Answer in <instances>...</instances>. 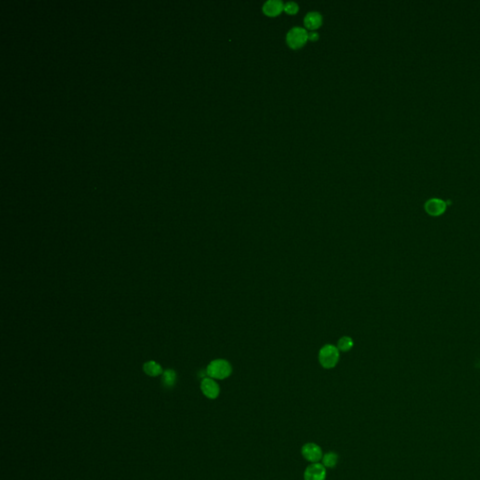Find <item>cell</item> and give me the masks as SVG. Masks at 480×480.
<instances>
[{"label":"cell","mask_w":480,"mask_h":480,"mask_svg":"<svg viewBox=\"0 0 480 480\" xmlns=\"http://www.w3.org/2000/svg\"><path fill=\"white\" fill-rule=\"evenodd\" d=\"M232 374V366L225 359L213 360L206 368V375L208 377L218 380L228 378Z\"/></svg>","instance_id":"obj_1"},{"label":"cell","mask_w":480,"mask_h":480,"mask_svg":"<svg viewBox=\"0 0 480 480\" xmlns=\"http://www.w3.org/2000/svg\"><path fill=\"white\" fill-rule=\"evenodd\" d=\"M339 359V351L338 347L326 344L323 346L319 351V362L321 366L325 369H332L335 367Z\"/></svg>","instance_id":"obj_2"},{"label":"cell","mask_w":480,"mask_h":480,"mask_svg":"<svg viewBox=\"0 0 480 480\" xmlns=\"http://www.w3.org/2000/svg\"><path fill=\"white\" fill-rule=\"evenodd\" d=\"M309 40L308 32L302 28H294L291 29L286 36V42L292 49H299Z\"/></svg>","instance_id":"obj_3"},{"label":"cell","mask_w":480,"mask_h":480,"mask_svg":"<svg viewBox=\"0 0 480 480\" xmlns=\"http://www.w3.org/2000/svg\"><path fill=\"white\" fill-rule=\"evenodd\" d=\"M301 454L304 459L311 463H317L322 460L324 456L321 446L315 443H307L301 448Z\"/></svg>","instance_id":"obj_4"},{"label":"cell","mask_w":480,"mask_h":480,"mask_svg":"<svg viewBox=\"0 0 480 480\" xmlns=\"http://www.w3.org/2000/svg\"><path fill=\"white\" fill-rule=\"evenodd\" d=\"M326 468L322 463H311L304 472V480H325Z\"/></svg>","instance_id":"obj_5"},{"label":"cell","mask_w":480,"mask_h":480,"mask_svg":"<svg viewBox=\"0 0 480 480\" xmlns=\"http://www.w3.org/2000/svg\"><path fill=\"white\" fill-rule=\"evenodd\" d=\"M201 390H202L203 394L210 400L217 399L219 397V392H220V389H219L218 383L210 377H205L202 380V382H201Z\"/></svg>","instance_id":"obj_6"},{"label":"cell","mask_w":480,"mask_h":480,"mask_svg":"<svg viewBox=\"0 0 480 480\" xmlns=\"http://www.w3.org/2000/svg\"><path fill=\"white\" fill-rule=\"evenodd\" d=\"M445 209H446V204L445 201L438 198H431L425 204V210L429 215L433 217L442 215L445 211Z\"/></svg>","instance_id":"obj_7"},{"label":"cell","mask_w":480,"mask_h":480,"mask_svg":"<svg viewBox=\"0 0 480 480\" xmlns=\"http://www.w3.org/2000/svg\"><path fill=\"white\" fill-rule=\"evenodd\" d=\"M284 4L280 0H269L263 6V12L268 16H277L283 12Z\"/></svg>","instance_id":"obj_8"},{"label":"cell","mask_w":480,"mask_h":480,"mask_svg":"<svg viewBox=\"0 0 480 480\" xmlns=\"http://www.w3.org/2000/svg\"><path fill=\"white\" fill-rule=\"evenodd\" d=\"M322 23H323V17L317 12L309 13L304 18L305 27L307 29H310L311 31H313V30L317 29L318 28H320Z\"/></svg>","instance_id":"obj_9"},{"label":"cell","mask_w":480,"mask_h":480,"mask_svg":"<svg viewBox=\"0 0 480 480\" xmlns=\"http://www.w3.org/2000/svg\"><path fill=\"white\" fill-rule=\"evenodd\" d=\"M321 461H322L321 463L325 466L326 469H332V468H335L338 464L339 456L335 452H327V453L324 454Z\"/></svg>","instance_id":"obj_10"},{"label":"cell","mask_w":480,"mask_h":480,"mask_svg":"<svg viewBox=\"0 0 480 480\" xmlns=\"http://www.w3.org/2000/svg\"><path fill=\"white\" fill-rule=\"evenodd\" d=\"M144 372L149 376L156 377L163 374V368L155 361H149L144 365Z\"/></svg>","instance_id":"obj_11"},{"label":"cell","mask_w":480,"mask_h":480,"mask_svg":"<svg viewBox=\"0 0 480 480\" xmlns=\"http://www.w3.org/2000/svg\"><path fill=\"white\" fill-rule=\"evenodd\" d=\"M177 381V375L173 370H166L163 375V386L167 389L173 388Z\"/></svg>","instance_id":"obj_12"},{"label":"cell","mask_w":480,"mask_h":480,"mask_svg":"<svg viewBox=\"0 0 480 480\" xmlns=\"http://www.w3.org/2000/svg\"><path fill=\"white\" fill-rule=\"evenodd\" d=\"M353 346V339H351L350 337H342L341 339H339V342H338V349L339 351H341V352H348L350 351Z\"/></svg>","instance_id":"obj_13"},{"label":"cell","mask_w":480,"mask_h":480,"mask_svg":"<svg viewBox=\"0 0 480 480\" xmlns=\"http://www.w3.org/2000/svg\"><path fill=\"white\" fill-rule=\"evenodd\" d=\"M283 10H284V12H285L286 14H288V15H296L297 12H298V5H297V3L292 2V1L286 2V3L284 4Z\"/></svg>","instance_id":"obj_14"},{"label":"cell","mask_w":480,"mask_h":480,"mask_svg":"<svg viewBox=\"0 0 480 480\" xmlns=\"http://www.w3.org/2000/svg\"><path fill=\"white\" fill-rule=\"evenodd\" d=\"M308 37H309V40L314 42V41H317L319 39V34L316 31H311V32L308 33Z\"/></svg>","instance_id":"obj_15"}]
</instances>
